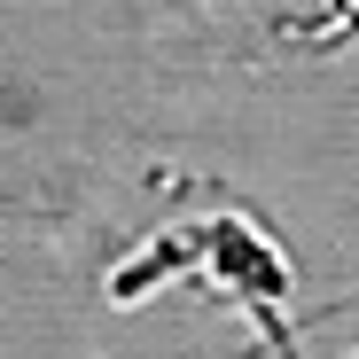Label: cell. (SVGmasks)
Returning a JSON list of instances; mask_svg holds the SVG:
<instances>
[{"instance_id": "cell-1", "label": "cell", "mask_w": 359, "mask_h": 359, "mask_svg": "<svg viewBox=\"0 0 359 359\" xmlns=\"http://www.w3.org/2000/svg\"><path fill=\"white\" fill-rule=\"evenodd\" d=\"M203 273H211L219 289H234V297H266V305L289 289L281 250L266 243L250 219H211V226H203Z\"/></svg>"}, {"instance_id": "cell-3", "label": "cell", "mask_w": 359, "mask_h": 359, "mask_svg": "<svg viewBox=\"0 0 359 359\" xmlns=\"http://www.w3.org/2000/svg\"><path fill=\"white\" fill-rule=\"evenodd\" d=\"M289 32H297V39H320V47H328V39L359 32V0H328V8H320L313 24H289Z\"/></svg>"}, {"instance_id": "cell-2", "label": "cell", "mask_w": 359, "mask_h": 359, "mask_svg": "<svg viewBox=\"0 0 359 359\" xmlns=\"http://www.w3.org/2000/svg\"><path fill=\"white\" fill-rule=\"evenodd\" d=\"M188 266H203V226H180V234H164V243H149V258L117 266V273H109V297H117V305H133V297H149L156 281L188 273Z\"/></svg>"}, {"instance_id": "cell-4", "label": "cell", "mask_w": 359, "mask_h": 359, "mask_svg": "<svg viewBox=\"0 0 359 359\" xmlns=\"http://www.w3.org/2000/svg\"><path fill=\"white\" fill-rule=\"evenodd\" d=\"M351 359H359V351H351Z\"/></svg>"}]
</instances>
